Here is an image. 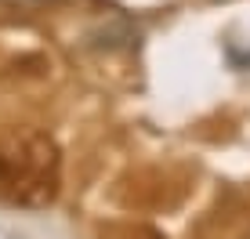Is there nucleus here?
Listing matches in <instances>:
<instances>
[{
    "label": "nucleus",
    "mask_w": 250,
    "mask_h": 239,
    "mask_svg": "<svg viewBox=\"0 0 250 239\" xmlns=\"http://www.w3.org/2000/svg\"><path fill=\"white\" fill-rule=\"evenodd\" d=\"M247 239H250V236H247Z\"/></svg>",
    "instance_id": "1"
}]
</instances>
